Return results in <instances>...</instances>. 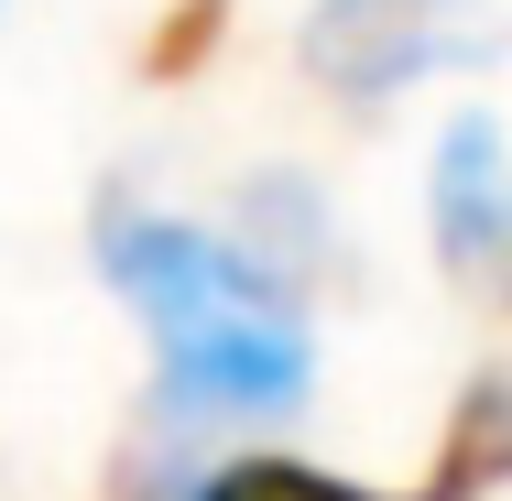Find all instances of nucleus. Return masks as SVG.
I'll return each mask as SVG.
<instances>
[{
	"instance_id": "nucleus-1",
	"label": "nucleus",
	"mask_w": 512,
	"mask_h": 501,
	"mask_svg": "<svg viewBox=\"0 0 512 501\" xmlns=\"http://www.w3.org/2000/svg\"><path fill=\"white\" fill-rule=\"evenodd\" d=\"M99 273L153 327L175 414H284L306 403V305L284 295L240 240L164 207H99Z\"/></svg>"
},
{
	"instance_id": "nucleus-4",
	"label": "nucleus",
	"mask_w": 512,
	"mask_h": 501,
	"mask_svg": "<svg viewBox=\"0 0 512 501\" xmlns=\"http://www.w3.org/2000/svg\"><path fill=\"white\" fill-rule=\"evenodd\" d=\"M512 491V371H469L436 436V480L414 501H491Z\"/></svg>"
},
{
	"instance_id": "nucleus-3",
	"label": "nucleus",
	"mask_w": 512,
	"mask_h": 501,
	"mask_svg": "<svg viewBox=\"0 0 512 501\" xmlns=\"http://www.w3.org/2000/svg\"><path fill=\"white\" fill-rule=\"evenodd\" d=\"M425 207H436V262L491 316H512V153H502L491 120H447Z\"/></svg>"
},
{
	"instance_id": "nucleus-2",
	"label": "nucleus",
	"mask_w": 512,
	"mask_h": 501,
	"mask_svg": "<svg viewBox=\"0 0 512 501\" xmlns=\"http://www.w3.org/2000/svg\"><path fill=\"white\" fill-rule=\"evenodd\" d=\"M306 77L327 99H404L414 77H447V66H480L491 55V11L480 0H316L306 33H295Z\"/></svg>"
},
{
	"instance_id": "nucleus-6",
	"label": "nucleus",
	"mask_w": 512,
	"mask_h": 501,
	"mask_svg": "<svg viewBox=\"0 0 512 501\" xmlns=\"http://www.w3.org/2000/svg\"><path fill=\"white\" fill-rule=\"evenodd\" d=\"M218 33H229V0H175L164 22H153V44H142V77H197L207 55H218Z\"/></svg>"
},
{
	"instance_id": "nucleus-5",
	"label": "nucleus",
	"mask_w": 512,
	"mask_h": 501,
	"mask_svg": "<svg viewBox=\"0 0 512 501\" xmlns=\"http://www.w3.org/2000/svg\"><path fill=\"white\" fill-rule=\"evenodd\" d=\"M186 501H414V491L338 480V469H316V458H218Z\"/></svg>"
}]
</instances>
